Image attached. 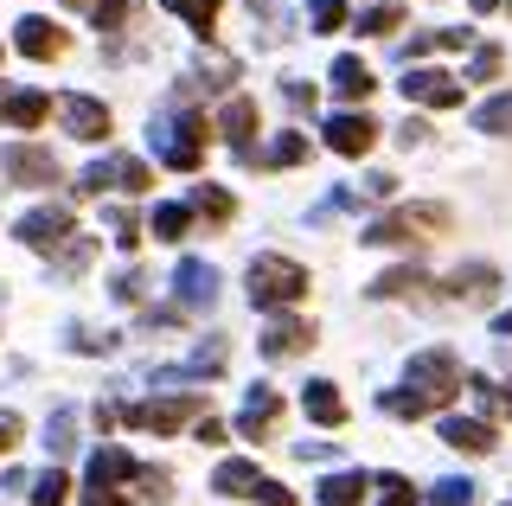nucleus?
I'll list each match as a JSON object with an SVG mask.
<instances>
[{
  "mask_svg": "<svg viewBox=\"0 0 512 506\" xmlns=\"http://www.w3.org/2000/svg\"><path fill=\"white\" fill-rule=\"evenodd\" d=\"M205 116L199 109H180V116H167V122H154V154H160V167H173V173H192L205 161Z\"/></svg>",
  "mask_w": 512,
  "mask_h": 506,
  "instance_id": "obj_3",
  "label": "nucleus"
},
{
  "mask_svg": "<svg viewBox=\"0 0 512 506\" xmlns=\"http://www.w3.org/2000/svg\"><path fill=\"white\" fill-rule=\"evenodd\" d=\"M365 487H372V474H327V481L314 487V500L320 506H359Z\"/></svg>",
  "mask_w": 512,
  "mask_h": 506,
  "instance_id": "obj_23",
  "label": "nucleus"
},
{
  "mask_svg": "<svg viewBox=\"0 0 512 506\" xmlns=\"http://www.w3.org/2000/svg\"><path fill=\"white\" fill-rule=\"evenodd\" d=\"M90 263V237H77V244H64V270H84Z\"/></svg>",
  "mask_w": 512,
  "mask_h": 506,
  "instance_id": "obj_44",
  "label": "nucleus"
},
{
  "mask_svg": "<svg viewBox=\"0 0 512 506\" xmlns=\"http://www.w3.org/2000/svg\"><path fill=\"white\" fill-rule=\"evenodd\" d=\"M218 135L231 141L237 161H256V103L250 97H231V103L218 109Z\"/></svg>",
  "mask_w": 512,
  "mask_h": 506,
  "instance_id": "obj_12",
  "label": "nucleus"
},
{
  "mask_svg": "<svg viewBox=\"0 0 512 506\" xmlns=\"http://www.w3.org/2000/svg\"><path fill=\"white\" fill-rule=\"evenodd\" d=\"M141 289H148V282H141V276H135V270H128V276H122V282H116V295H122V302H141Z\"/></svg>",
  "mask_w": 512,
  "mask_h": 506,
  "instance_id": "obj_47",
  "label": "nucleus"
},
{
  "mask_svg": "<svg viewBox=\"0 0 512 506\" xmlns=\"http://www.w3.org/2000/svg\"><path fill=\"white\" fill-rule=\"evenodd\" d=\"M301 404H308V417L320 423V430H340V423H346V398H340V385H333V378H308Z\"/></svg>",
  "mask_w": 512,
  "mask_h": 506,
  "instance_id": "obj_19",
  "label": "nucleus"
},
{
  "mask_svg": "<svg viewBox=\"0 0 512 506\" xmlns=\"http://www.w3.org/2000/svg\"><path fill=\"white\" fill-rule=\"evenodd\" d=\"M13 45H20L26 58H39V65H45V58H58V52H64V33H58L52 20H39V13H26V20L13 26Z\"/></svg>",
  "mask_w": 512,
  "mask_h": 506,
  "instance_id": "obj_17",
  "label": "nucleus"
},
{
  "mask_svg": "<svg viewBox=\"0 0 512 506\" xmlns=\"http://www.w3.org/2000/svg\"><path fill=\"white\" fill-rule=\"evenodd\" d=\"M500 71H506V52H500V45H474V58H468V84H493Z\"/></svg>",
  "mask_w": 512,
  "mask_h": 506,
  "instance_id": "obj_30",
  "label": "nucleus"
},
{
  "mask_svg": "<svg viewBox=\"0 0 512 506\" xmlns=\"http://www.w3.org/2000/svg\"><path fill=\"white\" fill-rule=\"evenodd\" d=\"M0 116H7L13 129H39V122L52 116V97H45V90H13V97H7V109H0Z\"/></svg>",
  "mask_w": 512,
  "mask_h": 506,
  "instance_id": "obj_22",
  "label": "nucleus"
},
{
  "mask_svg": "<svg viewBox=\"0 0 512 506\" xmlns=\"http://www.w3.org/2000/svg\"><path fill=\"white\" fill-rule=\"evenodd\" d=\"M327 148L333 154H346V161H359V154H372V141H378V122L365 116V109H340V116H327Z\"/></svg>",
  "mask_w": 512,
  "mask_h": 506,
  "instance_id": "obj_9",
  "label": "nucleus"
},
{
  "mask_svg": "<svg viewBox=\"0 0 512 506\" xmlns=\"http://www.w3.org/2000/svg\"><path fill=\"white\" fill-rule=\"evenodd\" d=\"M64 7H90V0H64Z\"/></svg>",
  "mask_w": 512,
  "mask_h": 506,
  "instance_id": "obj_51",
  "label": "nucleus"
},
{
  "mask_svg": "<svg viewBox=\"0 0 512 506\" xmlns=\"http://www.w3.org/2000/svg\"><path fill=\"white\" fill-rule=\"evenodd\" d=\"M442 231H448V205H404V212L372 218L359 244H429Z\"/></svg>",
  "mask_w": 512,
  "mask_h": 506,
  "instance_id": "obj_5",
  "label": "nucleus"
},
{
  "mask_svg": "<svg viewBox=\"0 0 512 506\" xmlns=\"http://www.w3.org/2000/svg\"><path fill=\"white\" fill-rule=\"evenodd\" d=\"M442 442L461 455H493L500 449V430H493L487 417H442Z\"/></svg>",
  "mask_w": 512,
  "mask_h": 506,
  "instance_id": "obj_14",
  "label": "nucleus"
},
{
  "mask_svg": "<svg viewBox=\"0 0 512 506\" xmlns=\"http://www.w3.org/2000/svg\"><path fill=\"white\" fill-rule=\"evenodd\" d=\"M122 487H135V455L122 442H103L90 455V474H84V506H135Z\"/></svg>",
  "mask_w": 512,
  "mask_h": 506,
  "instance_id": "obj_4",
  "label": "nucleus"
},
{
  "mask_svg": "<svg viewBox=\"0 0 512 506\" xmlns=\"http://www.w3.org/2000/svg\"><path fill=\"white\" fill-rule=\"evenodd\" d=\"M256 481H263V474H256V462H218V474H212V494H224V500H256Z\"/></svg>",
  "mask_w": 512,
  "mask_h": 506,
  "instance_id": "obj_20",
  "label": "nucleus"
},
{
  "mask_svg": "<svg viewBox=\"0 0 512 506\" xmlns=\"http://www.w3.org/2000/svg\"><path fill=\"white\" fill-rule=\"evenodd\" d=\"M276 423H282V398L269 385H256L250 404L237 410V436H244V442H263V436H276Z\"/></svg>",
  "mask_w": 512,
  "mask_h": 506,
  "instance_id": "obj_13",
  "label": "nucleus"
},
{
  "mask_svg": "<svg viewBox=\"0 0 512 506\" xmlns=\"http://www.w3.org/2000/svg\"><path fill=\"white\" fill-rule=\"evenodd\" d=\"M468 385H474V398H480V410H500V417H512V391L506 385H493V378H468Z\"/></svg>",
  "mask_w": 512,
  "mask_h": 506,
  "instance_id": "obj_35",
  "label": "nucleus"
},
{
  "mask_svg": "<svg viewBox=\"0 0 512 506\" xmlns=\"http://www.w3.org/2000/svg\"><path fill=\"white\" fill-rule=\"evenodd\" d=\"M474 129L480 135H512V90H500V97H487L474 109Z\"/></svg>",
  "mask_w": 512,
  "mask_h": 506,
  "instance_id": "obj_26",
  "label": "nucleus"
},
{
  "mask_svg": "<svg viewBox=\"0 0 512 506\" xmlns=\"http://www.w3.org/2000/svg\"><path fill=\"white\" fill-rule=\"evenodd\" d=\"M410 289H429V282L416 276V270H384V276L372 282V295H378V302H397V295H410Z\"/></svg>",
  "mask_w": 512,
  "mask_h": 506,
  "instance_id": "obj_32",
  "label": "nucleus"
},
{
  "mask_svg": "<svg viewBox=\"0 0 512 506\" xmlns=\"http://www.w3.org/2000/svg\"><path fill=\"white\" fill-rule=\"evenodd\" d=\"M461 77H448V71H436V65H410L404 71V97L410 103H423V109H455L461 103Z\"/></svg>",
  "mask_w": 512,
  "mask_h": 506,
  "instance_id": "obj_8",
  "label": "nucleus"
},
{
  "mask_svg": "<svg viewBox=\"0 0 512 506\" xmlns=\"http://www.w3.org/2000/svg\"><path fill=\"white\" fill-rule=\"evenodd\" d=\"M365 193H372V199H391L397 180H391V173H372V180H365Z\"/></svg>",
  "mask_w": 512,
  "mask_h": 506,
  "instance_id": "obj_46",
  "label": "nucleus"
},
{
  "mask_svg": "<svg viewBox=\"0 0 512 506\" xmlns=\"http://www.w3.org/2000/svg\"><path fill=\"white\" fill-rule=\"evenodd\" d=\"M103 186H116V193H148V186H154V173H148V161H135V154H109V161L84 167L77 193H103Z\"/></svg>",
  "mask_w": 512,
  "mask_h": 506,
  "instance_id": "obj_7",
  "label": "nucleus"
},
{
  "mask_svg": "<svg viewBox=\"0 0 512 506\" xmlns=\"http://www.w3.org/2000/svg\"><path fill=\"white\" fill-rule=\"evenodd\" d=\"M90 20H96V33H122L128 0H90Z\"/></svg>",
  "mask_w": 512,
  "mask_h": 506,
  "instance_id": "obj_36",
  "label": "nucleus"
},
{
  "mask_svg": "<svg viewBox=\"0 0 512 506\" xmlns=\"http://www.w3.org/2000/svg\"><path fill=\"white\" fill-rule=\"evenodd\" d=\"M244 282H250V308H295L301 295H308V270H301L295 257H256L250 270H244Z\"/></svg>",
  "mask_w": 512,
  "mask_h": 506,
  "instance_id": "obj_2",
  "label": "nucleus"
},
{
  "mask_svg": "<svg viewBox=\"0 0 512 506\" xmlns=\"http://www.w3.org/2000/svg\"><path fill=\"white\" fill-rule=\"evenodd\" d=\"M199 442H224V423L218 417H199Z\"/></svg>",
  "mask_w": 512,
  "mask_h": 506,
  "instance_id": "obj_48",
  "label": "nucleus"
},
{
  "mask_svg": "<svg viewBox=\"0 0 512 506\" xmlns=\"http://www.w3.org/2000/svg\"><path fill=\"white\" fill-rule=\"evenodd\" d=\"M397 141H404V148H423V141H429V129H423L416 116H404V129H397Z\"/></svg>",
  "mask_w": 512,
  "mask_h": 506,
  "instance_id": "obj_45",
  "label": "nucleus"
},
{
  "mask_svg": "<svg viewBox=\"0 0 512 506\" xmlns=\"http://www.w3.org/2000/svg\"><path fill=\"white\" fill-rule=\"evenodd\" d=\"M71 410H58V417H52V430H45V436H52V455H64V449H71Z\"/></svg>",
  "mask_w": 512,
  "mask_h": 506,
  "instance_id": "obj_40",
  "label": "nucleus"
},
{
  "mask_svg": "<svg viewBox=\"0 0 512 506\" xmlns=\"http://www.w3.org/2000/svg\"><path fill=\"white\" fill-rule=\"evenodd\" d=\"M372 487H384L378 506H416V487L404 481V474H372Z\"/></svg>",
  "mask_w": 512,
  "mask_h": 506,
  "instance_id": "obj_37",
  "label": "nucleus"
},
{
  "mask_svg": "<svg viewBox=\"0 0 512 506\" xmlns=\"http://www.w3.org/2000/svg\"><path fill=\"white\" fill-rule=\"evenodd\" d=\"M186 212H199V218H212V225H224V218L237 212V199L224 193V186H192V199H186Z\"/></svg>",
  "mask_w": 512,
  "mask_h": 506,
  "instance_id": "obj_25",
  "label": "nucleus"
},
{
  "mask_svg": "<svg viewBox=\"0 0 512 506\" xmlns=\"http://www.w3.org/2000/svg\"><path fill=\"white\" fill-rule=\"evenodd\" d=\"M397 26H404V7H397V0H378V7L359 13V33H372V39H391Z\"/></svg>",
  "mask_w": 512,
  "mask_h": 506,
  "instance_id": "obj_27",
  "label": "nucleus"
},
{
  "mask_svg": "<svg viewBox=\"0 0 512 506\" xmlns=\"http://www.w3.org/2000/svg\"><path fill=\"white\" fill-rule=\"evenodd\" d=\"M256 500H263V506H295V494H288L282 481H269V474L256 481Z\"/></svg>",
  "mask_w": 512,
  "mask_h": 506,
  "instance_id": "obj_41",
  "label": "nucleus"
},
{
  "mask_svg": "<svg viewBox=\"0 0 512 506\" xmlns=\"http://www.w3.org/2000/svg\"><path fill=\"white\" fill-rule=\"evenodd\" d=\"M7 449H20V417L0 410V455H7Z\"/></svg>",
  "mask_w": 512,
  "mask_h": 506,
  "instance_id": "obj_42",
  "label": "nucleus"
},
{
  "mask_svg": "<svg viewBox=\"0 0 512 506\" xmlns=\"http://www.w3.org/2000/svg\"><path fill=\"white\" fill-rule=\"evenodd\" d=\"M160 7H167V13H180V20L192 26V33H212V26H218V13H224V0H160Z\"/></svg>",
  "mask_w": 512,
  "mask_h": 506,
  "instance_id": "obj_24",
  "label": "nucleus"
},
{
  "mask_svg": "<svg viewBox=\"0 0 512 506\" xmlns=\"http://www.w3.org/2000/svg\"><path fill=\"white\" fill-rule=\"evenodd\" d=\"M301 346H314V321H295V314L269 321V334H263V359H295Z\"/></svg>",
  "mask_w": 512,
  "mask_h": 506,
  "instance_id": "obj_18",
  "label": "nucleus"
},
{
  "mask_svg": "<svg viewBox=\"0 0 512 506\" xmlns=\"http://www.w3.org/2000/svg\"><path fill=\"white\" fill-rule=\"evenodd\" d=\"M493 282H500V276H493L487 263H474V270H455V276H448V295H468V302H480Z\"/></svg>",
  "mask_w": 512,
  "mask_h": 506,
  "instance_id": "obj_28",
  "label": "nucleus"
},
{
  "mask_svg": "<svg viewBox=\"0 0 512 506\" xmlns=\"http://www.w3.org/2000/svg\"><path fill=\"white\" fill-rule=\"evenodd\" d=\"M64 500H71V481H64L58 468H45L39 481H32V506H64Z\"/></svg>",
  "mask_w": 512,
  "mask_h": 506,
  "instance_id": "obj_33",
  "label": "nucleus"
},
{
  "mask_svg": "<svg viewBox=\"0 0 512 506\" xmlns=\"http://www.w3.org/2000/svg\"><path fill=\"white\" fill-rule=\"evenodd\" d=\"M58 116H64V129L77 141H103L109 135V109L96 97H58Z\"/></svg>",
  "mask_w": 512,
  "mask_h": 506,
  "instance_id": "obj_16",
  "label": "nucleus"
},
{
  "mask_svg": "<svg viewBox=\"0 0 512 506\" xmlns=\"http://www.w3.org/2000/svg\"><path fill=\"white\" fill-rule=\"evenodd\" d=\"M333 90H340L346 103H365L378 90V77H372V65H359V58H333Z\"/></svg>",
  "mask_w": 512,
  "mask_h": 506,
  "instance_id": "obj_21",
  "label": "nucleus"
},
{
  "mask_svg": "<svg viewBox=\"0 0 512 506\" xmlns=\"http://www.w3.org/2000/svg\"><path fill=\"white\" fill-rule=\"evenodd\" d=\"M493 7H506V0H474V13H493Z\"/></svg>",
  "mask_w": 512,
  "mask_h": 506,
  "instance_id": "obj_49",
  "label": "nucleus"
},
{
  "mask_svg": "<svg viewBox=\"0 0 512 506\" xmlns=\"http://www.w3.org/2000/svg\"><path fill=\"white\" fill-rule=\"evenodd\" d=\"M186 225H192V212H186V205H154V237H160V244H173V237H186Z\"/></svg>",
  "mask_w": 512,
  "mask_h": 506,
  "instance_id": "obj_31",
  "label": "nucleus"
},
{
  "mask_svg": "<svg viewBox=\"0 0 512 506\" xmlns=\"http://www.w3.org/2000/svg\"><path fill=\"white\" fill-rule=\"evenodd\" d=\"M0 173H7L13 186H58L52 148H32V141H13V148L0 154Z\"/></svg>",
  "mask_w": 512,
  "mask_h": 506,
  "instance_id": "obj_11",
  "label": "nucleus"
},
{
  "mask_svg": "<svg viewBox=\"0 0 512 506\" xmlns=\"http://www.w3.org/2000/svg\"><path fill=\"white\" fill-rule=\"evenodd\" d=\"M205 398L199 391H180V398H154V404H128V423L135 430H154V436H173L180 423H199Z\"/></svg>",
  "mask_w": 512,
  "mask_h": 506,
  "instance_id": "obj_6",
  "label": "nucleus"
},
{
  "mask_svg": "<svg viewBox=\"0 0 512 506\" xmlns=\"http://www.w3.org/2000/svg\"><path fill=\"white\" fill-rule=\"evenodd\" d=\"M301 161H308V135H276L263 154V167H301Z\"/></svg>",
  "mask_w": 512,
  "mask_h": 506,
  "instance_id": "obj_29",
  "label": "nucleus"
},
{
  "mask_svg": "<svg viewBox=\"0 0 512 506\" xmlns=\"http://www.w3.org/2000/svg\"><path fill=\"white\" fill-rule=\"evenodd\" d=\"M109 231H116V244H122V250H135V244H141V225H135V212H128V205H109Z\"/></svg>",
  "mask_w": 512,
  "mask_h": 506,
  "instance_id": "obj_38",
  "label": "nucleus"
},
{
  "mask_svg": "<svg viewBox=\"0 0 512 506\" xmlns=\"http://www.w3.org/2000/svg\"><path fill=\"white\" fill-rule=\"evenodd\" d=\"M0 109H7V97H0Z\"/></svg>",
  "mask_w": 512,
  "mask_h": 506,
  "instance_id": "obj_52",
  "label": "nucleus"
},
{
  "mask_svg": "<svg viewBox=\"0 0 512 506\" xmlns=\"http://www.w3.org/2000/svg\"><path fill=\"white\" fill-rule=\"evenodd\" d=\"M282 97L288 109H314V84H282Z\"/></svg>",
  "mask_w": 512,
  "mask_h": 506,
  "instance_id": "obj_43",
  "label": "nucleus"
},
{
  "mask_svg": "<svg viewBox=\"0 0 512 506\" xmlns=\"http://www.w3.org/2000/svg\"><path fill=\"white\" fill-rule=\"evenodd\" d=\"M173 295H180L186 308H212L218 302V270H212V263H199V257H186L180 270H173Z\"/></svg>",
  "mask_w": 512,
  "mask_h": 506,
  "instance_id": "obj_15",
  "label": "nucleus"
},
{
  "mask_svg": "<svg viewBox=\"0 0 512 506\" xmlns=\"http://www.w3.org/2000/svg\"><path fill=\"white\" fill-rule=\"evenodd\" d=\"M500 334H506V340H512V308H506V314H500Z\"/></svg>",
  "mask_w": 512,
  "mask_h": 506,
  "instance_id": "obj_50",
  "label": "nucleus"
},
{
  "mask_svg": "<svg viewBox=\"0 0 512 506\" xmlns=\"http://www.w3.org/2000/svg\"><path fill=\"white\" fill-rule=\"evenodd\" d=\"M429 500H436V506H474V487L448 474V481H436V494H429Z\"/></svg>",
  "mask_w": 512,
  "mask_h": 506,
  "instance_id": "obj_39",
  "label": "nucleus"
},
{
  "mask_svg": "<svg viewBox=\"0 0 512 506\" xmlns=\"http://www.w3.org/2000/svg\"><path fill=\"white\" fill-rule=\"evenodd\" d=\"M506 7H512V0H506Z\"/></svg>",
  "mask_w": 512,
  "mask_h": 506,
  "instance_id": "obj_53",
  "label": "nucleus"
},
{
  "mask_svg": "<svg viewBox=\"0 0 512 506\" xmlns=\"http://www.w3.org/2000/svg\"><path fill=\"white\" fill-rule=\"evenodd\" d=\"M308 26L314 33H340L346 26V0H308Z\"/></svg>",
  "mask_w": 512,
  "mask_h": 506,
  "instance_id": "obj_34",
  "label": "nucleus"
},
{
  "mask_svg": "<svg viewBox=\"0 0 512 506\" xmlns=\"http://www.w3.org/2000/svg\"><path fill=\"white\" fill-rule=\"evenodd\" d=\"M461 391V359L448 353V346H429V353H416L410 359V372H404V385L397 391H384V410H391V417H429V410H442L448 398H455Z\"/></svg>",
  "mask_w": 512,
  "mask_h": 506,
  "instance_id": "obj_1",
  "label": "nucleus"
},
{
  "mask_svg": "<svg viewBox=\"0 0 512 506\" xmlns=\"http://www.w3.org/2000/svg\"><path fill=\"white\" fill-rule=\"evenodd\" d=\"M13 237H20L26 250H58L64 237H71V205H32L20 225H13Z\"/></svg>",
  "mask_w": 512,
  "mask_h": 506,
  "instance_id": "obj_10",
  "label": "nucleus"
}]
</instances>
